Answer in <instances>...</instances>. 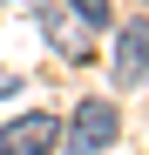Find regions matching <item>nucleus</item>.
Returning a JSON list of instances; mask_svg holds the SVG:
<instances>
[{"label":"nucleus","mask_w":149,"mask_h":155,"mask_svg":"<svg viewBox=\"0 0 149 155\" xmlns=\"http://www.w3.org/2000/svg\"><path fill=\"white\" fill-rule=\"evenodd\" d=\"M115 101H81L74 108V121H68V155H102L109 142H115Z\"/></svg>","instance_id":"1"},{"label":"nucleus","mask_w":149,"mask_h":155,"mask_svg":"<svg viewBox=\"0 0 149 155\" xmlns=\"http://www.w3.org/2000/svg\"><path fill=\"white\" fill-rule=\"evenodd\" d=\"M54 142H61L54 115H20L0 128V155H54Z\"/></svg>","instance_id":"2"},{"label":"nucleus","mask_w":149,"mask_h":155,"mask_svg":"<svg viewBox=\"0 0 149 155\" xmlns=\"http://www.w3.org/2000/svg\"><path fill=\"white\" fill-rule=\"evenodd\" d=\"M115 41H122V47H115V81H122V88L149 81V20H129Z\"/></svg>","instance_id":"3"},{"label":"nucleus","mask_w":149,"mask_h":155,"mask_svg":"<svg viewBox=\"0 0 149 155\" xmlns=\"http://www.w3.org/2000/svg\"><path fill=\"white\" fill-rule=\"evenodd\" d=\"M68 7H74V14H81V20H88V27H109V0H68Z\"/></svg>","instance_id":"4"}]
</instances>
